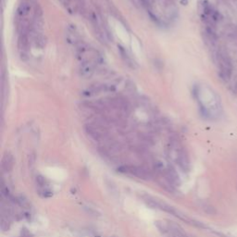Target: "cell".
<instances>
[{"label":"cell","instance_id":"6da1fadb","mask_svg":"<svg viewBox=\"0 0 237 237\" xmlns=\"http://www.w3.org/2000/svg\"><path fill=\"white\" fill-rule=\"evenodd\" d=\"M195 95L205 115L213 117L219 114L220 101L217 94L209 86H197Z\"/></svg>","mask_w":237,"mask_h":237},{"label":"cell","instance_id":"7a4b0ae2","mask_svg":"<svg viewBox=\"0 0 237 237\" xmlns=\"http://www.w3.org/2000/svg\"><path fill=\"white\" fill-rule=\"evenodd\" d=\"M217 55H218L217 58H218L220 77L226 82L231 80L233 71V61L231 57L229 56L227 51H225L224 49H219Z\"/></svg>","mask_w":237,"mask_h":237},{"label":"cell","instance_id":"3957f363","mask_svg":"<svg viewBox=\"0 0 237 237\" xmlns=\"http://www.w3.org/2000/svg\"><path fill=\"white\" fill-rule=\"evenodd\" d=\"M119 172L132 175V176L137 177L139 179L143 180H147L150 178V173L147 170L144 169L142 167H137V166H121L118 169Z\"/></svg>","mask_w":237,"mask_h":237},{"label":"cell","instance_id":"277c9868","mask_svg":"<svg viewBox=\"0 0 237 237\" xmlns=\"http://www.w3.org/2000/svg\"><path fill=\"white\" fill-rule=\"evenodd\" d=\"M96 62L97 61L96 60H89V61H85V62H81L79 71L82 77L85 79L91 78L96 71Z\"/></svg>","mask_w":237,"mask_h":237},{"label":"cell","instance_id":"5b68a950","mask_svg":"<svg viewBox=\"0 0 237 237\" xmlns=\"http://www.w3.org/2000/svg\"><path fill=\"white\" fill-rule=\"evenodd\" d=\"M13 166H14V158L12 154L9 152H6L5 155L2 158V161H1L2 170L5 172H9L12 171Z\"/></svg>","mask_w":237,"mask_h":237},{"label":"cell","instance_id":"8992f818","mask_svg":"<svg viewBox=\"0 0 237 237\" xmlns=\"http://www.w3.org/2000/svg\"><path fill=\"white\" fill-rule=\"evenodd\" d=\"M66 39L67 41L73 44L74 47L77 44H79L81 42V39H80V36L77 33V31H76L75 28H71V27H69L68 30H67V33H66Z\"/></svg>","mask_w":237,"mask_h":237},{"label":"cell","instance_id":"52a82bcc","mask_svg":"<svg viewBox=\"0 0 237 237\" xmlns=\"http://www.w3.org/2000/svg\"><path fill=\"white\" fill-rule=\"evenodd\" d=\"M166 180L169 182L171 185L180 184V177L178 173L172 168H168L166 171Z\"/></svg>","mask_w":237,"mask_h":237},{"label":"cell","instance_id":"ba28073f","mask_svg":"<svg viewBox=\"0 0 237 237\" xmlns=\"http://www.w3.org/2000/svg\"><path fill=\"white\" fill-rule=\"evenodd\" d=\"M0 228H1L2 232H7L10 228V222L7 218L5 216H2L0 219Z\"/></svg>","mask_w":237,"mask_h":237},{"label":"cell","instance_id":"9c48e42d","mask_svg":"<svg viewBox=\"0 0 237 237\" xmlns=\"http://www.w3.org/2000/svg\"><path fill=\"white\" fill-rule=\"evenodd\" d=\"M15 202H16L20 206V207L24 208V209H28L29 206H30L29 201L26 199V198L23 195H20V196L15 198Z\"/></svg>","mask_w":237,"mask_h":237},{"label":"cell","instance_id":"30bf717a","mask_svg":"<svg viewBox=\"0 0 237 237\" xmlns=\"http://www.w3.org/2000/svg\"><path fill=\"white\" fill-rule=\"evenodd\" d=\"M38 194H39L40 196L43 198H49L53 196V192L48 188H41L38 191Z\"/></svg>","mask_w":237,"mask_h":237},{"label":"cell","instance_id":"8fae6325","mask_svg":"<svg viewBox=\"0 0 237 237\" xmlns=\"http://www.w3.org/2000/svg\"><path fill=\"white\" fill-rule=\"evenodd\" d=\"M35 182H36V184L40 188H47L45 187V185H47V180H45V178L42 176V175H37L35 178Z\"/></svg>","mask_w":237,"mask_h":237},{"label":"cell","instance_id":"7c38bea8","mask_svg":"<svg viewBox=\"0 0 237 237\" xmlns=\"http://www.w3.org/2000/svg\"><path fill=\"white\" fill-rule=\"evenodd\" d=\"M20 237H34V235L32 234V233L29 232L26 228H23V229H21Z\"/></svg>","mask_w":237,"mask_h":237},{"label":"cell","instance_id":"4fadbf2b","mask_svg":"<svg viewBox=\"0 0 237 237\" xmlns=\"http://www.w3.org/2000/svg\"><path fill=\"white\" fill-rule=\"evenodd\" d=\"M233 1H237V0H233Z\"/></svg>","mask_w":237,"mask_h":237}]
</instances>
